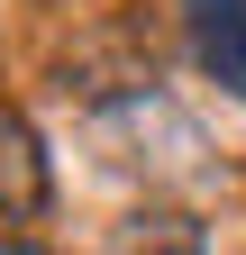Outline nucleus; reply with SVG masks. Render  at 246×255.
<instances>
[{
  "label": "nucleus",
  "instance_id": "1",
  "mask_svg": "<svg viewBox=\"0 0 246 255\" xmlns=\"http://www.w3.org/2000/svg\"><path fill=\"white\" fill-rule=\"evenodd\" d=\"M46 201H55L46 146H37V128H27L9 101H0V228H27V219H46Z\"/></svg>",
  "mask_w": 246,
  "mask_h": 255
},
{
  "label": "nucleus",
  "instance_id": "4",
  "mask_svg": "<svg viewBox=\"0 0 246 255\" xmlns=\"http://www.w3.org/2000/svg\"><path fill=\"white\" fill-rule=\"evenodd\" d=\"M0 255H46L37 237H18V228H0Z\"/></svg>",
  "mask_w": 246,
  "mask_h": 255
},
{
  "label": "nucleus",
  "instance_id": "2",
  "mask_svg": "<svg viewBox=\"0 0 246 255\" xmlns=\"http://www.w3.org/2000/svg\"><path fill=\"white\" fill-rule=\"evenodd\" d=\"M182 27H192L201 73L228 101H246V0H182Z\"/></svg>",
  "mask_w": 246,
  "mask_h": 255
},
{
  "label": "nucleus",
  "instance_id": "3",
  "mask_svg": "<svg viewBox=\"0 0 246 255\" xmlns=\"http://www.w3.org/2000/svg\"><path fill=\"white\" fill-rule=\"evenodd\" d=\"M101 255H210V237H201L192 210H128L101 237Z\"/></svg>",
  "mask_w": 246,
  "mask_h": 255
}]
</instances>
